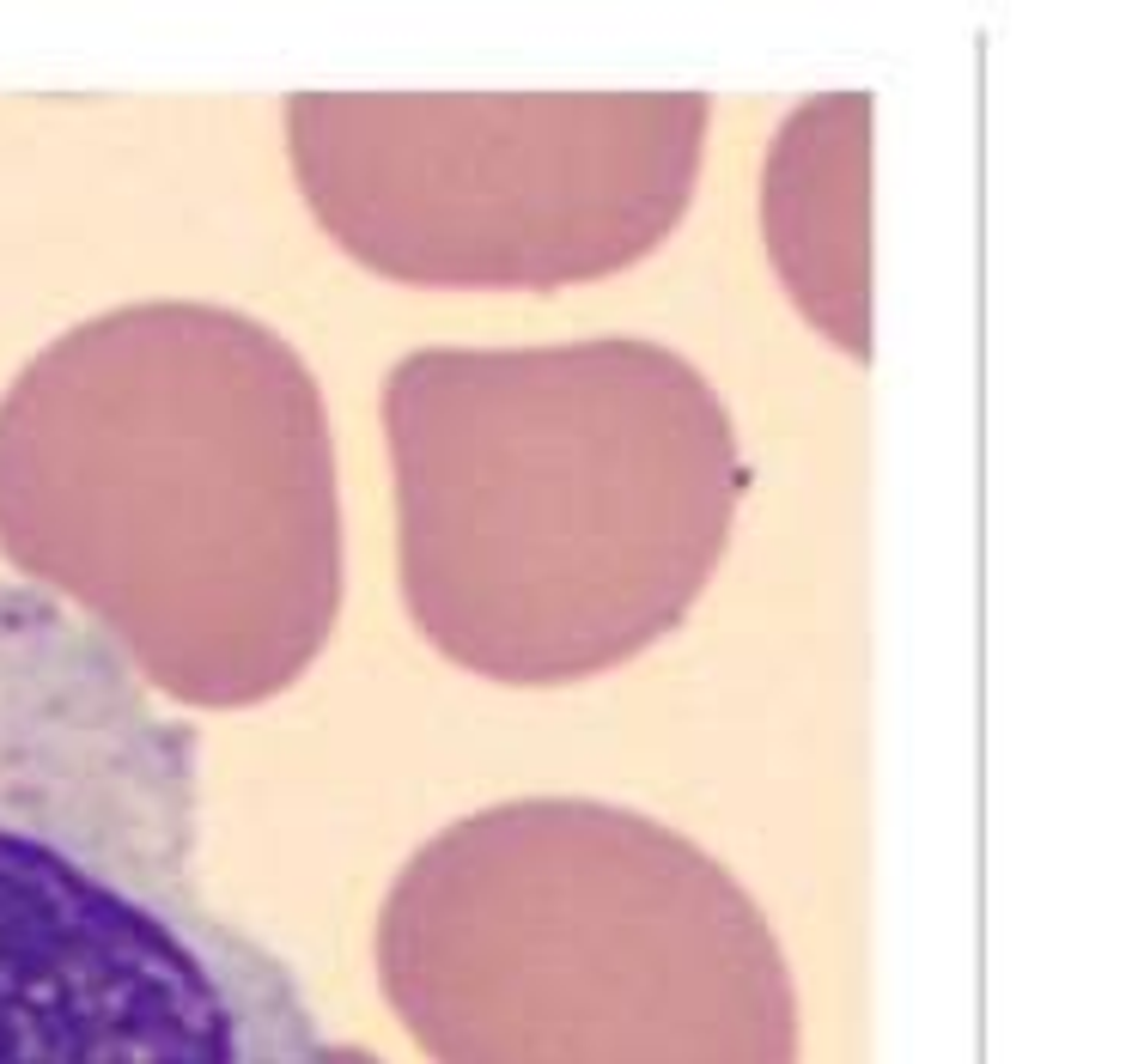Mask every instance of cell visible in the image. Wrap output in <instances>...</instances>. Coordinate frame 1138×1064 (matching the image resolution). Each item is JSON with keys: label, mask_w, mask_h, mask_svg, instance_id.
I'll return each instance as SVG.
<instances>
[{"label": "cell", "mask_w": 1138, "mask_h": 1064, "mask_svg": "<svg viewBox=\"0 0 1138 1064\" xmlns=\"http://www.w3.org/2000/svg\"><path fill=\"white\" fill-rule=\"evenodd\" d=\"M196 852V724L110 620L0 584V1064H341Z\"/></svg>", "instance_id": "6da1fadb"}]
</instances>
